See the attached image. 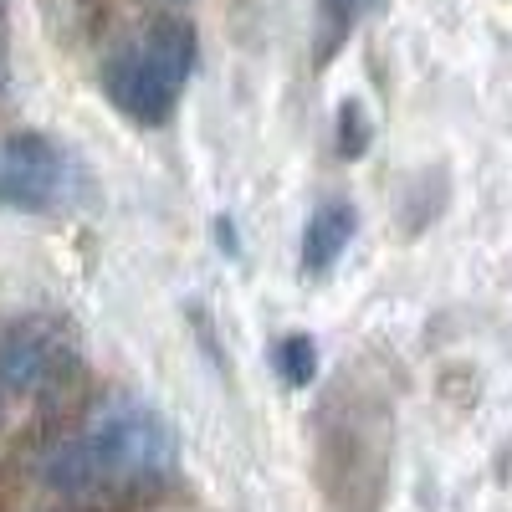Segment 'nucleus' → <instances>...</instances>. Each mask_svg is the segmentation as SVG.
Instances as JSON below:
<instances>
[{"mask_svg":"<svg viewBox=\"0 0 512 512\" xmlns=\"http://www.w3.org/2000/svg\"><path fill=\"white\" fill-rule=\"evenodd\" d=\"M77 369L72 338L47 318H21L0 333V390L6 395H47Z\"/></svg>","mask_w":512,"mask_h":512,"instance_id":"20e7f679","label":"nucleus"},{"mask_svg":"<svg viewBox=\"0 0 512 512\" xmlns=\"http://www.w3.org/2000/svg\"><path fill=\"white\" fill-rule=\"evenodd\" d=\"M272 369H277V379L287 384V390H308V384L318 379V344H313L308 333L277 338V349H272Z\"/></svg>","mask_w":512,"mask_h":512,"instance_id":"423d86ee","label":"nucleus"},{"mask_svg":"<svg viewBox=\"0 0 512 512\" xmlns=\"http://www.w3.org/2000/svg\"><path fill=\"white\" fill-rule=\"evenodd\" d=\"M200 62L195 26L180 16H164L149 31H139L128 47H118L103 67V93L108 103L139 128H164L175 118L190 77Z\"/></svg>","mask_w":512,"mask_h":512,"instance_id":"f03ea898","label":"nucleus"},{"mask_svg":"<svg viewBox=\"0 0 512 512\" xmlns=\"http://www.w3.org/2000/svg\"><path fill=\"white\" fill-rule=\"evenodd\" d=\"M159 6H185V0H159Z\"/></svg>","mask_w":512,"mask_h":512,"instance_id":"9d476101","label":"nucleus"},{"mask_svg":"<svg viewBox=\"0 0 512 512\" xmlns=\"http://www.w3.org/2000/svg\"><path fill=\"white\" fill-rule=\"evenodd\" d=\"M6 400H11V395H6V390H0V420H6Z\"/></svg>","mask_w":512,"mask_h":512,"instance_id":"1a4fd4ad","label":"nucleus"},{"mask_svg":"<svg viewBox=\"0 0 512 512\" xmlns=\"http://www.w3.org/2000/svg\"><path fill=\"white\" fill-rule=\"evenodd\" d=\"M88 195L82 159L47 134H6L0 139V210L11 216H67Z\"/></svg>","mask_w":512,"mask_h":512,"instance_id":"7ed1b4c3","label":"nucleus"},{"mask_svg":"<svg viewBox=\"0 0 512 512\" xmlns=\"http://www.w3.org/2000/svg\"><path fill=\"white\" fill-rule=\"evenodd\" d=\"M364 144H369L364 108H359V103H344V113H338V154H344V159H359Z\"/></svg>","mask_w":512,"mask_h":512,"instance_id":"6e6552de","label":"nucleus"},{"mask_svg":"<svg viewBox=\"0 0 512 512\" xmlns=\"http://www.w3.org/2000/svg\"><path fill=\"white\" fill-rule=\"evenodd\" d=\"M369 6H374V0H318V57L323 62L349 41V31L364 21Z\"/></svg>","mask_w":512,"mask_h":512,"instance_id":"0eeeda50","label":"nucleus"},{"mask_svg":"<svg viewBox=\"0 0 512 512\" xmlns=\"http://www.w3.org/2000/svg\"><path fill=\"white\" fill-rule=\"evenodd\" d=\"M180 441L149 400L113 395L82 425L41 451L36 477L57 497H123V492H154L175 477Z\"/></svg>","mask_w":512,"mask_h":512,"instance_id":"f257e3e1","label":"nucleus"},{"mask_svg":"<svg viewBox=\"0 0 512 512\" xmlns=\"http://www.w3.org/2000/svg\"><path fill=\"white\" fill-rule=\"evenodd\" d=\"M359 236V210L349 200H323L313 205V216L303 226V246H297V262H303V277H328L338 262H344V251L354 246Z\"/></svg>","mask_w":512,"mask_h":512,"instance_id":"39448f33","label":"nucleus"}]
</instances>
